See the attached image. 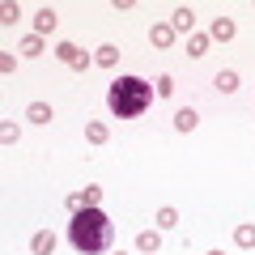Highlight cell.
Instances as JSON below:
<instances>
[{"mask_svg": "<svg viewBox=\"0 0 255 255\" xmlns=\"http://www.w3.org/2000/svg\"><path fill=\"white\" fill-rule=\"evenodd\" d=\"M68 238H73V247L81 255H102L111 247V238H115V226H111V217L102 209H81L68 221Z\"/></svg>", "mask_w": 255, "mask_h": 255, "instance_id": "1", "label": "cell"}, {"mask_svg": "<svg viewBox=\"0 0 255 255\" xmlns=\"http://www.w3.org/2000/svg\"><path fill=\"white\" fill-rule=\"evenodd\" d=\"M149 102H153V85L140 81V77H119L107 90V107L115 119H140L149 111Z\"/></svg>", "mask_w": 255, "mask_h": 255, "instance_id": "2", "label": "cell"}, {"mask_svg": "<svg viewBox=\"0 0 255 255\" xmlns=\"http://www.w3.org/2000/svg\"><path fill=\"white\" fill-rule=\"evenodd\" d=\"M170 26H174V34H187L191 38V34H196V13H191L187 4H179V9L170 13Z\"/></svg>", "mask_w": 255, "mask_h": 255, "instance_id": "3", "label": "cell"}, {"mask_svg": "<svg viewBox=\"0 0 255 255\" xmlns=\"http://www.w3.org/2000/svg\"><path fill=\"white\" fill-rule=\"evenodd\" d=\"M55 26H60V17H55V9H51V4H43V9L34 13V34L43 38V34H51Z\"/></svg>", "mask_w": 255, "mask_h": 255, "instance_id": "4", "label": "cell"}, {"mask_svg": "<svg viewBox=\"0 0 255 255\" xmlns=\"http://www.w3.org/2000/svg\"><path fill=\"white\" fill-rule=\"evenodd\" d=\"M136 251L157 255V251H162V230H140V234H136Z\"/></svg>", "mask_w": 255, "mask_h": 255, "instance_id": "5", "label": "cell"}, {"mask_svg": "<svg viewBox=\"0 0 255 255\" xmlns=\"http://www.w3.org/2000/svg\"><path fill=\"white\" fill-rule=\"evenodd\" d=\"M149 43L166 51V47L174 43V26H170V21H153V30H149Z\"/></svg>", "mask_w": 255, "mask_h": 255, "instance_id": "6", "label": "cell"}, {"mask_svg": "<svg viewBox=\"0 0 255 255\" xmlns=\"http://www.w3.org/2000/svg\"><path fill=\"white\" fill-rule=\"evenodd\" d=\"M234 34H238V26H234L230 17H217V21H213V30H209V38H213V43H230Z\"/></svg>", "mask_w": 255, "mask_h": 255, "instance_id": "7", "label": "cell"}, {"mask_svg": "<svg viewBox=\"0 0 255 255\" xmlns=\"http://www.w3.org/2000/svg\"><path fill=\"white\" fill-rule=\"evenodd\" d=\"M30 251L34 255H55V234L51 230H38V234L30 238Z\"/></svg>", "mask_w": 255, "mask_h": 255, "instance_id": "8", "label": "cell"}, {"mask_svg": "<svg viewBox=\"0 0 255 255\" xmlns=\"http://www.w3.org/2000/svg\"><path fill=\"white\" fill-rule=\"evenodd\" d=\"M26 119H30V124H51L55 111H51V102H30V107H26Z\"/></svg>", "mask_w": 255, "mask_h": 255, "instance_id": "9", "label": "cell"}, {"mask_svg": "<svg viewBox=\"0 0 255 255\" xmlns=\"http://www.w3.org/2000/svg\"><path fill=\"white\" fill-rule=\"evenodd\" d=\"M107 136H111V128L102 124V119H90V124H85V140H90V145H107Z\"/></svg>", "mask_w": 255, "mask_h": 255, "instance_id": "10", "label": "cell"}, {"mask_svg": "<svg viewBox=\"0 0 255 255\" xmlns=\"http://www.w3.org/2000/svg\"><path fill=\"white\" fill-rule=\"evenodd\" d=\"M196 124H200V115H196L191 107H179V111H174V128H179V132H196Z\"/></svg>", "mask_w": 255, "mask_h": 255, "instance_id": "11", "label": "cell"}, {"mask_svg": "<svg viewBox=\"0 0 255 255\" xmlns=\"http://www.w3.org/2000/svg\"><path fill=\"white\" fill-rule=\"evenodd\" d=\"M94 64H102V68H115V64H119V47H115V43H102L98 51H94Z\"/></svg>", "mask_w": 255, "mask_h": 255, "instance_id": "12", "label": "cell"}, {"mask_svg": "<svg viewBox=\"0 0 255 255\" xmlns=\"http://www.w3.org/2000/svg\"><path fill=\"white\" fill-rule=\"evenodd\" d=\"M209 43H213L209 34H191V38H187V55H196V60H200V55H209Z\"/></svg>", "mask_w": 255, "mask_h": 255, "instance_id": "13", "label": "cell"}, {"mask_svg": "<svg viewBox=\"0 0 255 255\" xmlns=\"http://www.w3.org/2000/svg\"><path fill=\"white\" fill-rule=\"evenodd\" d=\"M213 85H217L221 94H234V90H238V73H230V68H226V73L213 77Z\"/></svg>", "mask_w": 255, "mask_h": 255, "instance_id": "14", "label": "cell"}, {"mask_svg": "<svg viewBox=\"0 0 255 255\" xmlns=\"http://www.w3.org/2000/svg\"><path fill=\"white\" fill-rule=\"evenodd\" d=\"M0 21H4V26H17V21H21V4L4 0V4H0Z\"/></svg>", "mask_w": 255, "mask_h": 255, "instance_id": "15", "label": "cell"}, {"mask_svg": "<svg viewBox=\"0 0 255 255\" xmlns=\"http://www.w3.org/2000/svg\"><path fill=\"white\" fill-rule=\"evenodd\" d=\"M55 55H60V60L68 64V68H73V64L81 60V47H77V43H60V47H55Z\"/></svg>", "mask_w": 255, "mask_h": 255, "instance_id": "16", "label": "cell"}, {"mask_svg": "<svg viewBox=\"0 0 255 255\" xmlns=\"http://www.w3.org/2000/svg\"><path fill=\"white\" fill-rule=\"evenodd\" d=\"M21 55L38 60V55H43V38H38V34H26V38H21Z\"/></svg>", "mask_w": 255, "mask_h": 255, "instance_id": "17", "label": "cell"}, {"mask_svg": "<svg viewBox=\"0 0 255 255\" xmlns=\"http://www.w3.org/2000/svg\"><path fill=\"white\" fill-rule=\"evenodd\" d=\"M153 221H157V230H174V226H179V213L166 204V209H157V217H153Z\"/></svg>", "mask_w": 255, "mask_h": 255, "instance_id": "18", "label": "cell"}, {"mask_svg": "<svg viewBox=\"0 0 255 255\" xmlns=\"http://www.w3.org/2000/svg\"><path fill=\"white\" fill-rule=\"evenodd\" d=\"M234 243L238 247H255V226H251V221H243V226L234 230Z\"/></svg>", "mask_w": 255, "mask_h": 255, "instance_id": "19", "label": "cell"}, {"mask_svg": "<svg viewBox=\"0 0 255 255\" xmlns=\"http://www.w3.org/2000/svg\"><path fill=\"white\" fill-rule=\"evenodd\" d=\"M153 94H157V98H170V94H174V77H157V81H153Z\"/></svg>", "mask_w": 255, "mask_h": 255, "instance_id": "20", "label": "cell"}, {"mask_svg": "<svg viewBox=\"0 0 255 255\" xmlns=\"http://www.w3.org/2000/svg\"><path fill=\"white\" fill-rule=\"evenodd\" d=\"M85 209H102V187H85Z\"/></svg>", "mask_w": 255, "mask_h": 255, "instance_id": "21", "label": "cell"}, {"mask_svg": "<svg viewBox=\"0 0 255 255\" xmlns=\"http://www.w3.org/2000/svg\"><path fill=\"white\" fill-rule=\"evenodd\" d=\"M64 204H68V213H81V209H85V191H73Z\"/></svg>", "mask_w": 255, "mask_h": 255, "instance_id": "22", "label": "cell"}, {"mask_svg": "<svg viewBox=\"0 0 255 255\" xmlns=\"http://www.w3.org/2000/svg\"><path fill=\"white\" fill-rule=\"evenodd\" d=\"M0 140H4V145H17V124H4V128H0Z\"/></svg>", "mask_w": 255, "mask_h": 255, "instance_id": "23", "label": "cell"}, {"mask_svg": "<svg viewBox=\"0 0 255 255\" xmlns=\"http://www.w3.org/2000/svg\"><path fill=\"white\" fill-rule=\"evenodd\" d=\"M13 68H17V55H0V73L9 77V73H13Z\"/></svg>", "mask_w": 255, "mask_h": 255, "instance_id": "24", "label": "cell"}, {"mask_svg": "<svg viewBox=\"0 0 255 255\" xmlns=\"http://www.w3.org/2000/svg\"><path fill=\"white\" fill-rule=\"evenodd\" d=\"M209 255H221V251H209Z\"/></svg>", "mask_w": 255, "mask_h": 255, "instance_id": "25", "label": "cell"}, {"mask_svg": "<svg viewBox=\"0 0 255 255\" xmlns=\"http://www.w3.org/2000/svg\"><path fill=\"white\" fill-rule=\"evenodd\" d=\"M115 255H124V251H115Z\"/></svg>", "mask_w": 255, "mask_h": 255, "instance_id": "26", "label": "cell"}]
</instances>
